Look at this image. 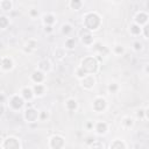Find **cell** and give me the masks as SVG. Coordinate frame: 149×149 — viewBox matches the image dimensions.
Returning a JSON list of instances; mask_svg holds the SVG:
<instances>
[{
	"label": "cell",
	"mask_w": 149,
	"mask_h": 149,
	"mask_svg": "<svg viewBox=\"0 0 149 149\" xmlns=\"http://www.w3.org/2000/svg\"><path fill=\"white\" fill-rule=\"evenodd\" d=\"M101 26V16L97 12H87L83 16V27L94 31Z\"/></svg>",
	"instance_id": "1"
},
{
	"label": "cell",
	"mask_w": 149,
	"mask_h": 149,
	"mask_svg": "<svg viewBox=\"0 0 149 149\" xmlns=\"http://www.w3.org/2000/svg\"><path fill=\"white\" fill-rule=\"evenodd\" d=\"M80 68L87 74H94L99 69V61L95 56H87L84 57L80 62Z\"/></svg>",
	"instance_id": "2"
},
{
	"label": "cell",
	"mask_w": 149,
	"mask_h": 149,
	"mask_svg": "<svg viewBox=\"0 0 149 149\" xmlns=\"http://www.w3.org/2000/svg\"><path fill=\"white\" fill-rule=\"evenodd\" d=\"M24 105H26V100L20 94H14V95L9 97L8 98V101H7V106L12 111H14V112L20 111Z\"/></svg>",
	"instance_id": "3"
},
{
	"label": "cell",
	"mask_w": 149,
	"mask_h": 149,
	"mask_svg": "<svg viewBox=\"0 0 149 149\" xmlns=\"http://www.w3.org/2000/svg\"><path fill=\"white\" fill-rule=\"evenodd\" d=\"M79 37L83 44H85L86 47H92V44L94 43V36L92 34L91 30L86 29V28H81V30L79 31Z\"/></svg>",
	"instance_id": "4"
},
{
	"label": "cell",
	"mask_w": 149,
	"mask_h": 149,
	"mask_svg": "<svg viewBox=\"0 0 149 149\" xmlns=\"http://www.w3.org/2000/svg\"><path fill=\"white\" fill-rule=\"evenodd\" d=\"M38 112L36 108H34L30 105H27V108L23 112V118L27 122H36L38 120Z\"/></svg>",
	"instance_id": "5"
},
{
	"label": "cell",
	"mask_w": 149,
	"mask_h": 149,
	"mask_svg": "<svg viewBox=\"0 0 149 149\" xmlns=\"http://www.w3.org/2000/svg\"><path fill=\"white\" fill-rule=\"evenodd\" d=\"M92 108L97 113H102L107 108V100L104 97H95L92 101Z\"/></svg>",
	"instance_id": "6"
},
{
	"label": "cell",
	"mask_w": 149,
	"mask_h": 149,
	"mask_svg": "<svg viewBox=\"0 0 149 149\" xmlns=\"http://www.w3.org/2000/svg\"><path fill=\"white\" fill-rule=\"evenodd\" d=\"M1 148L2 149H20L21 148V143H20V140L17 137L8 136L1 143Z\"/></svg>",
	"instance_id": "7"
},
{
	"label": "cell",
	"mask_w": 149,
	"mask_h": 149,
	"mask_svg": "<svg viewBox=\"0 0 149 149\" xmlns=\"http://www.w3.org/2000/svg\"><path fill=\"white\" fill-rule=\"evenodd\" d=\"M65 146V140L62 135L55 134L49 139V147L51 149H61Z\"/></svg>",
	"instance_id": "8"
},
{
	"label": "cell",
	"mask_w": 149,
	"mask_h": 149,
	"mask_svg": "<svg viewBox=\"0 0 149 149\" xmlns=\"http://www.w3.org/2000/svg\"><path fill=\"white\" fill-rule=\"evenodd\" d=\"M79 80H80V85L84 90H92L97 83L94 74H86Z\"/></svg>",
	"instance_id": "9"
},
{
	"label": "cell",
	"mask_w": 149,
	"mask_h": 149,
	"mask_svg": "<svg viewBox=\"0 0 149 149\" xmlns=\"http://www.w3.org/2000/svg\"><path fill=\"white\" fill-rule=\"evenodd\" d=\"M30 80L34 84H42L45 80V72L41 71V70H34L30 74Z\"/></svg>",
	"instance_id": "10"
},
{
	"label": "cell",
	"mask_w": 149,
	"mask_h": 149,
	"mask_svg": "<svg viewBox=\"0 0 149 149\" xmlns=\"http://www.w3.org/2000/svg\"><path fill=\"white\" fill-rule=\"evenodd\" d=\"M93 129L98 135H104L108 130V125L105 121H97L95 123H93Z\"/></svg>",
	"instance_id": "11"
},
{
	"label": "cell",
	"mask_w": 149,
	"mask_h": 149,
	"mask_svg": "<svg viewBox=\"0 0 149 149\" xmlns=\"http://www.w3.org/2000/svg\"><path fill=\"white\" fill-rule=\"evenodd\" d=\"M148 20H149V16H148V14L146 12H139L134 16V22L136 24L141 26V27L144 26V24H147L148 23Z\"/></svg>",
	"instance_id": "12"
},
{
	"label": "cell",
	"mask_w": 149,
	"mask_h": 149,
	"mask_svg": "<svg viewBox=\"0 0 149 149\" xmlns=\"http://www.w3.org/2000/svg\"><path fill=\"white\" fill-rule=\"evenodd\" d=\"M14 68V62L10 57L5 56L1 58V64H0V69L3 71H10Z\"/></svg>",
	"instance_id": "13"
},
{
	"label": "cell",
	"mask_w": 149,
	"mask_h": 149,
	"mask_svg": "<svg viewBox=\"0 0 149 149\" xmlns=\"http://www.w3.org/2000/svg\"><path fill=\"white\" fill-rule=\"evenodd\" d=\"M31 88H33V92H34V97H36V98L43 97L45 94V91H47L45 85L43 83L42 84H34L31 86Z\"/></svg>",
	"instance_id": "14"
},
{
	"label": "cell",
	"mask_w": 149,
	"mask_h": 149,
	"mask_svg": "<svg viewBox=\"0 0 149 149\" xmlns=\"http://www.w3.org/2000/svg\"><path fill=\"white\" fill-rule=\"evenodd\" d=\"M20 95L27 101V100H31L34 98V92H33V88L30 86H23L20 91Z\"/></svg>",
	"instance_id": "15"
},
{
	"label": "cell",
	"mask_w": 149,
	"mask_h": 149,
	"mask_svg": "<svg viewBox=\"0 0 149 149\" xmlns=\"http://www.w3.org/2000/svg\"><path fill=\"white\" fill-rule=\"evenodd\" d=\"M37 48H38V43H37V41L34 40V38L28 40V41L26 42L24 47H23V49H24L26 52H33V51H35Z\"/></svg>",
	"instance_id": "16"
},
{
	"label": "cell",
	"mask_w": 149,
	"mask_h": 149,
	"mask_svg": "<svg viewBox=\"0 0 149 149\" xmlns=\"http://www.w3.org/2000/svg\"><path fill=\"white\" fill-rule=\"evenodd\" d=\"M92 47H93V49L95 50V51H98L99 52V56H107L108 54H109V49L106 47V45H102L101 43H93L92 44Z\"/></svg>",
	"instance_id": "17"
},
{
	"label": "cell",
	"mask_w": 149,
	"mask_h": 149,
	"mask_svg": "<svg viewBox=\"0 0 149 149\" xmlns=\"http://www.w3.org/2000/svg\"><path fill=\"white\" fill-rule=\"evenodd\" d=\"M65 108H66V111H69V112H74V111H77V108H78V102H77V100L73 99V98H69V99L65 101Z\"/></svg>",
	"instance_id": "18"
},
{
	"label": "cell",
	"mask_w": 149,
	"mask_h": 149,
	"mask_svg": "<svg viewBox=\"0 0 149 149\" xmlns=\"http://www.w3.org/2000/svg\"><path fill=\"white\" fill-rule=\"evenodd\" d=\"M37 69L41 70V71H43V72L50 71V69H51V63H50V61H49V59H42V61H40L38 64H37Z\"/></svg>",
	"instance_id": "19"
},
{
	"label": "cell",
	"mask_w": 149,
	"mask_h": 149,
	"mask_svg": "<svg viewBox=\"0 0 149 149\" xmlns=\"http://www.w3.org/2000/svg\"><path fill=\"white\" fill-rule=\"evenodd\" d=\"M42 21H43V24H51V26H54L57 20H56V16L54 14L47 13V14H44L42 16Z\"/></svg>",
	"instance_id": "20"
},
{
	"label": "cell",
	"mask_w": 149,
	"mask_h": 149,
	"mask_svg": "<svg viewBox=\"0 0 149 149\" xmlns=\"http://www.w3.org/2000/svg\"><path fill=\"white\" fill-rule=\"evenodd\" d=\"M72 31H73V26L71 23H64V24H62V27H61V34L62 35L69 37Z\"/></svg>",
	"instance_id": "21"
},
{
	"label": "cell",
	"mask_w": 149,
	"mask_h": 149,
	"mask_svg": "<svg viewBox=\"0 0 149 149\" xmlns=\"http://www.w3.org/2000/svg\"><path fill=\"white\" fill-rule=\"evenodd\" d=\"M65 50H73L76 48V38L74 37H66L64 41V47Z\"/></svg>",
	"instance_id": "22"
},
{
	"label": "cell",
	"mask_w": 149,
	"mask_h": 149,
	"mask_svg": "<svg viewBox=\"0 0 149 149\" xmlns=\"http://www.w3.org/2000/svg\"><path fill=\"white\" fill-rule=\"evenodd\" d=\"M141 30H142V27L139 26V24H136L135 22H133V23L129 24V33H130L133 36H139V35H141Z\"/></svg>",
	"instance_id": "23"
},
{
	"label": "cell",
	"mask_w": 149,
	"mask_h": 149,
	"mask_svg": "<svg viewBox=\"0 0 149 149\" xmlns=\"http://www.w3.org/2000/svg\"><path fill=\"white\" fill-rule=\"evenodd\" d=\"M0 8L5 13L10 12L12 8H13V3H12L10 0H0Z\"/></svg>",
	"instance_id": "24"
},
{
	"label": "cell",
	"mask_w": 149,
	"mask_h": 149,
	"mask_svg": "<svg viewBox=\"0 0 149 149\" xmlns=\"http://www.w3.org/2000/svg\"><path fill=\"white\" fill-rule=\"evenodd\" d=\"M109 148L111 149H126L127 148V144L122 141V140H114L111 144H109Z\"/></svg>",
	"instance_id": "25"
},
{
	"label": "cell",
	"mask_w": 149,
	"mask_h": 149,
	"mask_svg": "<svg viewBox=\"0 0 149 149\" xmlns=\"http://www.w3.org/2000/svg\"><path fill=\"white\" fill-rule=\"evenodd\" d=\"M54 55H55V57H56L57 59H63V58L66 56V50H65L63 47H58V48L55 49Z\"/></svg>",
	"instance_id": "26"
},
{
	"label": "cell",
	"mask_w": 149,
	"mask_h": 149,
	"mask_svg": "<svg viewBox=\"0 0 149 149\" xmlns=\"http://www.w3.org/2000/svg\"><path fill=\"white\" fill-rule=\"evenodd\" d=\"M121 125L125 128H130V127L134 126V119L130 118V116H123L122 120H121Z\"/></svg>",
	"instance_id": "27"
},
{
	"label": "cell",
	"mask_w": 149,
	"mask_h": 149,
	"mask_svg": "<svg viewBox=\"0 0 149 149\" xmlns=\"http://www.w3.org/2000/svg\"><path fill=\"white\" fill-rule=\"evenodd\" d=\"M69 7L73 10H79L83 7V1L81 0H70Z\"/></svg>",
	"instance_id": "28"
},
{
	"label": "cell",
	"mask_w": 149,
	"mask_h": 149,
	"mask_svg": "<svg viewBox=\"0 0 149 149\" xmlns=\"http://www.w3.org/2000/svg\"><path fill=\"white\" fill-rule=\"evenodd\" d=\"M112 51H113L114 55H116V56H121V55L125 54L126 50H125V47H123V45H121V44H116V45L113 47Z\"/></svg>",
	"instance_id": "29"
},
{
	"label": "cell",
	"mask_w": 149,
	"mask_h": 149,
	"mask_svg": "<svg viewBox=\"0 0 149 149\" xmlns=\"http://www.w3.org/2000/svg\"><path fill=\"white\" fill-rule=\"evenodd\" d=\"M136 116L140 119H148V107L146 108H139L136 111Z\"/></svg>",
	"instance_id": "30"
},
{
	"label": "cell",
	"mask_w": 149,
	"mask_h": 149,
	"mask_svg": "<svg viewBox=\"0 0 149 149\" xmlns=\"http://www.w3.org/2000/svg\"><path fill=\"white\" fill-rule=\"evenodd\" d=\"M9 26V19L6 15H0V29H6Z\"/></svg>",
	"instance_id": "31"
},
{
	"label": "cell",
	"mask_w": 149,
	"mask_h": 149,
	"mask_svg": "<svg viewBox=\"0 0 149 149\" xmlns=\"http://www.w3.org/2000/svg\"><path fill=\"white\" fill-rule=\"evenodd\" d=\"M107 91L109 92V93H116L118 91H119V84H116V83H109L108 84V86H107Z\"/></svg>",
	"instance_id": "32"
},
{
	"label": "cell",
	"mask_w": 149,
	"mask_h": 149,
	"mask_svg": "<svg viewBox=\"0 0 149 149\" xmlns=\"http://www.w3.org/2000/svg\"><path fill=\"white\" fill-rule=\"evenodd\" d=\"M143 49V44L140 41H134L133 42V50L134 51H141Z\"/></svg>",
	"instance_id": "33"
},
{
	"label": "cell",
	"mask_w": 149,
	"mask_h": 149,
	"mask_svg": "<svg viewBox=\"0 0 149 149\" xmlns=\"http://www.w3.org/2000/svg\"><path fill=\"white\" fill-rule=\"evenodd\" d=\"M49 118V113L45 111H40L38 112V120L40 121H45Z\"/></svg>",
	"instance_id": "34"
},
{
	"label": "cell",
	"mask_w": 149,
	"mask_h": 149,
	"mask_svg": "<svg viewBox=\"0 0 149 149\" xmlns=\"http://www.w3.org/2000/svg\"><path fill=\"white\" fill-rule=\"evenodd\" d=\"M86 74H87V73H86V72H85L80 66H79V68H77V70H76V77H77L78 79H81V78H83L84 76H86Z\"/></svg>",
	"instance_id": "35"
},
{
	"label": "cell",
	"mask_w": 149,
	"mask_h": 149,
	"mask_svg": "<svg viewBox=\"0 0 149 149\" xmlns=\"http://www.w3.org/2000/svg\"><path fill=\"white\" fill-rule=\"evenodd\" d=\"M43 31H44L45 34H51V33L54 31V26H51V24H44Z\"/></svg>",
	"instance_id": "36"
},
{
	"label": "cell",
	"mask_w": 149,
	"mask_h": 149,
	"mask_svg": "<svg viewBox=\"0 0 149 149\" xmlns=\"http://www.w3.org/2000/svg\"><path fill=\"white\" fill-rule=\"evenodd\" d=\"M148 28H149V26H148V23H147V24L142 26V30H141V35H143V37H144L146 40L148 38Z\"/></svg>",
	"instance_id": "37"
},
{
	"label": "cell",
	"mask_w": 149,
	"mask_h": 149,
	"mask_svg": "<svg viewBox=\"0 0 149 149\" xmlns=\"http://www.w3.org/2000/svg\"><path fill=\"white\" fill-rule=\"evenodd\" d=\"M29 15H30V17L35 19V17L38 16V10H37L36 8H31V9L29 10Z\"/></svg>",
	"instance_id": "38"
},
{
	"label": "cell",
	"mask_w": 149,
	"mask_h": 149,
	"mask_svg": "<svg viewBox=\"0 0 149 149\" xmlns=\"http://www.w3.org/2000/svg\"><path fill=\"white\" fill-rule=\"evenodd\" d=\"M95 142V139L94 137H92V136H88L87 139H86V141H85V143L87 144V146H91L92 143H94Z\"/></svg>",
	"instance_id": "39"
},
{
	"label": "cell",
	"mask_w": 149,
	"mask_h": 149,
	"mask_svg": "<svg viewBox=\"0 0 149 149\" xmlns=\"http://www.w3.org/2000/svg\"><path fill=\"white\" fill-rule=\"evenodd\" d=\"M3 102H6V95L0 93V104H3Z\"/></svg>",
	"instance_id": "40"
},
{
	"label": "cell",
	"mask_w": 149,
	"mask_h": 149,
	"mask_svg": "<svg viewBox=\"0 0 149 149\" xmlns=\"http://www.w3.org/2000/svg\"><path fill=\"white\" fill-rule=\"evenodd\" d=\"M86 127H87V129H93V122L88 121V122L86 123Z\"/></svg>",
	"instance_id": "41"
},
{
	"label": "cell",
	"mask_w": 149,
	"mask_h": 149,
	"mask_svg": "<svg viewBox=\"0 0 149 149\" xmlns=\"http://www.w3.org/2000/svg\"><path fill=\"white\" fill-rule=\"evenodd\" d=\"M3 112H5V106H3V104H0V115H2Z\"/></svg>",
	"instance_id": "42"
},
{
	"label": "cell",
	"mask_w": 149,
	"mask_h": 149,
	"mask_svg": "<svg viewBox=\"0 0 149 149\" xmlns=\"http://www.w3.org/2000/svg\"><path fill=\"white\" fill-rule=\"evenodd\" d=\"M115 3H119V2H122V0H113Z\"/></svg>",
	"instance_id": "43"
},
{
	"label": "cell",
	"mask_w": 149,
	"mask_h": 149,
	"mask_svg": "<svg viewBox=\"0 0 149 149\" xmlns=\"http://www.w3.org/2000/svg\"><path fill=\"white\" fill-rule=\"evenodd\" d=\"M1 58H2V57H0V64H1Z\"/></svg>",
	"instance_id": "44"
}]
</instances>
